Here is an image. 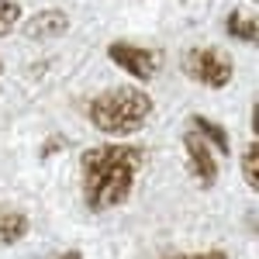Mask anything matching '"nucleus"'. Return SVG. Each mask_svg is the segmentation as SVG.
Segmentation results:
<instances>
[{"label":"nucleus","mask_w":259,"mask_h":259,"mask_svg":"<svg viewBox=\"0 0 259 259\" xmlns=\"http://www.w3.org/2000/svg\"><path fill=\"white\" fill-rule=\"evenodd\" d=\"M142 166L139 145H97L80 159L83 200L90 211H111L132 197V187Z\"/></svg>","instance_id":"1"},{"label":"nucleus","mask_w":259,"mask_h":259,"mask_svg":"<svg viewBox=\"0 0 259 259\" xmlns=\"http://www.w3.org/2000/svg\"><path fill=\"white\" fill-rule=\"evenodd\" d=\"M156 104L152 97L139 90V87H114V90H104L90 100L87 114H90V124L104 132V135H114V139H124V135H135L142 132L149 118H152Z\"/></svg>","instance_id":"2"},{"label":"nucleus","mask_w":259,"mask_h":259,"mask_svg":"<svg viewBox=\"0 0 259 259\" xmlns=\"http://www.w3.org/2000/svg\"><path fill=\"white\" fill-rule=\"evenodd\" d=\"M187 73L200 83V87H207V90H225L232 76H235V69H232V59L218 52V49H194L190 56H187Z\"/></svg>","instance_id":"3"},{"label":"nucleus","mask_w":259,"mask_h":259,"mask_svg":"<svg viewBox=\"0 0 259 259\" xmlns=\"http://www.w3.org/2000/svg\"><path fill=\"white\" fill-rule=\"evenodd\" d=\"M107 59L114 62L118 69L132 73L135 80H152L162 66V56L156 49H145V45H132V41H111L107 45Z\"/></svg>","instance_id":"4"},{"label":"nucleus","mask_w":259,"mask_h":259,"mask_svg":"<svg viewBox=\"0 0 259 259\" xmlns=\"http://www.w3.org/2000/svg\"><path fill=\"white\" fill-rule=\"evenodd\" d=\"M183 149H187V162H190V173L197 180V187H214L218 183V159L211 152V142L200 135L197 128H190L183 135Z\"/></svg>","instance_id":"5"},{"label":"nucleus","mask_w":259,"mask_h":259,"mask_svg":"<svg viewBox=\"0 0 259 259\" xmlns=\"http://www.w3.org/2000/svg\"><path fill=\"white\" fill-rule=\"evenodd\" d=\"M69 31V14L66 11H41L35 18H28L24 35L28 38H59Z\"/></svg>","instance_id":"6"},{"label":"nucleus","mask_w":259,"mask_h":259,"mask_svg":"<svg viewBox=\"0 0 259 259\" xmlns=\"http://www.w3.org/2000/svg\"><path fill=\"white\" fill-rule=\"evenodd\" d=\"M28 235V218L21 211L11 207H0V245H14Z\"/></svg>","instance_id":"7"},{"label":"nucleus","mask_w":259,"mask_h":259,"mask_svg":"<svg viewBox=\"0 0 259 259\" xmlns=\"http://www.w3.org/2000/svg\"><path fill=\"white\" fill-rule=\"evenodd\" d=\"M190 128H197L204 139L211 142L214 149H218L221 156H228L232 152V142H228V132L221 128L218 121H211V118H204V114H190Z\"/></svg>","instance_id":"8"},{"label":"nucleus","mask_w":259,"mask_h":259,"mask_svg":"<svg viewBox=\"0 0 259 259\" xmlns=\"http://www.w3.org/2000/svg\"><path fill=\"white\" fill-rule=\"evenodd\" d=\"M225 24H228V31H232L235 38L249 41V45H252V41H256V35H259V28H256V18H252V14H242V11H232Z\"/></svg>","instance_id":"9"},{"label":"nucleus","mask_w":259,"mask_h":259,"mask_svg":"<svg viewBox=\"0 0 259 259\" xmlns=\"http://www.w3.org/2000/svg\"><path fill=\"white\" fill-rule=\"evenodd\" d=\"M242 177L249 183V190H259V139H252L242 149Z\"/></svg>","instance_id":"10"},{"label":"nucleus","mask_w":259,"mask_h":259,"mask_svg":"<svg viewBox=\"0 0 259 259\" xmlns=\"http://www.w3.org/2000/svg\"><path fill=\"white\" fill-rule=\"evenodd\" d=\"M21 18V7L14 0H0V38H7L11 31H14V24Z\"/></svg>","instance_id":"11"},{"label":"nucleus","mask_w":259,"mask_h":259,"mask_svg":"<svg viewBox=\"0 0 259 259\" xmlns=\"http://www.w3.org/2000/svg\"><path fill=\"white\" fill-rule=\"evenodd\" d=\"M173 259H228L225 249H207V252H183V256H173Z\"/></svg>","instance_id":"12"},{"label":"nucleus","mask_w":259,"mask_h":259,"mask_svg":"<svg viewBox=\"0 0 259 259\" xmlns=\"http://www.w3.org/2000/svg\"><path fill=\"white\" fill-rule=\"evenodd\" d=\"M59 259H83V256H80V252H76V249H73V252H62Z\"/></svg>","instance_id":"13"}]
</instances>
